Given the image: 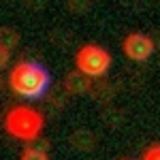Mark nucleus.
Returning a JSON list of instances; mask_svg holds the SVG:
<instances>
[{
  "label": "nucleus",
  "mask_w": 160,
  "mask_h": 160,
  "mask_svg": "<svg viewBox=\"0 0 160 160\" xmlns=\"http://www.w3.org/2000/svg\"><path fill=\"white\" fill-rule=\"evenodd\" d=\"M9 86L22 98H41L49 86V73L38 62H19L9 75Z\"/></svg>",
  "instance_id": "obj_1"
},
{
  "label": "nucleus",
  "mask_w": 160,
  "mask_h": 160,
  "mask_svg": "<svg viewBox=\"0 0 160 160\" xmlns=\"http://www.w3.org/2000/svg\"><path fill=\"white\" fill-rule=\"evenodd\" d=\"M45 126V118L30 107H13L4 115V130L15 139L34 141Z\"/></svg>",
  "instance_id": "obj_2"
},
{
  "label": "nucleus",
  "mask_w": 160,
  "mask_h": 160,
  "mask_svg": "<svg viewBox=\"0 0 160 160\" xmlns=\"http://www.w3.org/2000/svg\"><path fill=\"white\" fill-rule=\"evenodd\" d=\"M75 64L79 73L88 77H102L111 66V56L107 49H102L98 45H83L75 56Z\"/></svg>",
  "instance_id": "obj_3"
},
{
  "label": "nucleus",
  "mask_w": 160,
  "mask_h": 160,
  "mask_svg": "<svg viewBox=\"0 0 160 160\" xmlns=\"http://www.w3.org/2000/svg\"><path fill=\"white\" fill-rule=\"evenodd\" d=\"M122 49L126 53V58L132 62H145L154 53V41L143 34V32H130L124 38Z\"/></svg>",
  "instance_id": "obj_4"
},
{
  "label": "nucleus",
  "mask_w": 160,
  "mask_h": 160,
  "mask_svg": "<svg viewBox=\"0 0 160 160\" xmlns=\"http://www.w3.org/2000/svg\"><path fill=\"white\" fill-rule=\"evenodd\" d=\"M64 86H66V90L71 94H86L92 88V77H88L83 73H71V75H66Z\"/></svg>",
  "instance_id": "obj_5"
},
{
  "label": "nucleus",
  "mask_w": 160,
  "mask_h": 160,
  "mask_svg": "<svg viewBox=\"0 0 160 160\" xmlns=\"http://www.w3.org/2000/svg\"><path fill=\"white\" fill-rule=\"evenodd\" d=\"M71 143H73L75 149L88 152V149L94 148V135H92V132H88V130H77V132L71 137Z\"/></svg>",
  "instance_id": "obj_6"
},
{
  "label": "nucleus",
  "mask_w": 160,
  "mask_h": 160,
  "mask_svg": "<svg viewBox=\"0 0 160 160\" xmlns=\"http://www.w3.org/2000/svg\"><path fill=\"white\" fill-rule=\"evenodd\" d=\"M19 160H49V156H47L45 149H41V148H26L22 152Z\"/></svg>",
  "instance_id": "obj_7"
},
{
  "label": "nucleus",
  "mask_w": 160,
  "mask_h": 160,
  "mask_svg": "<svg viewBox=\"0 0 160 160\" xmlns=\"http://www.w3.org/2000/svg\"><path fill=\"white\" fill-rule=\"evenodd\" d=\"M13 45H17V34L9 28H2V47L11 49Z\"/></svg>",
  "instance_id": "obj_8"
},
{
  "label": "nucleus",
  "mask_w": 160,
  "mask_h": 160,
  "mask_svg": "<svg viewBox=\"0 0 160 160\" xmlns=\"http://www.w3.org/2000/svg\"><path fill=\"white\" fill-rule=\"evenodd\" d=\"M143 160H160V143L156 145H149L143 154Z\"/></svg>",
  "instance_id": "obj_9"
}]
</instances>
